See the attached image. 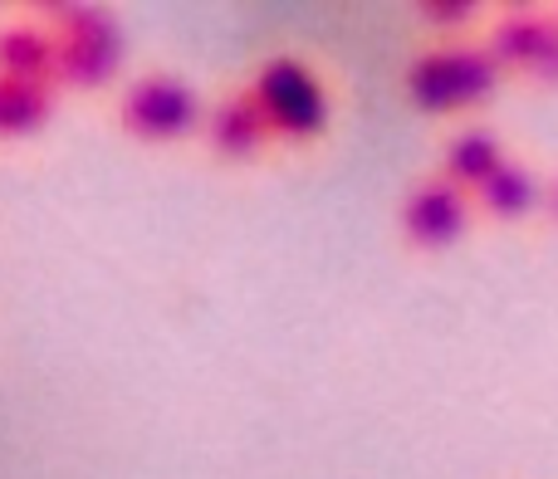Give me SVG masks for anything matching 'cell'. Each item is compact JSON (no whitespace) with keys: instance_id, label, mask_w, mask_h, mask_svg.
I'll return each mask as SVG.
<instances>
[{"instance_id":"cell-1","label":"cell","mask_w":558,"mask_h":479,"mask_svg":"<svg viewBox=\"0 0 558 479\" xmlns=\"http://www.w3.org/2000/svg\"><path fill=\"white\" fill-rule=\"evenodd\" d=\"M495 84H500V64H495L490 49H475V45L426 49L407 69V98L422 113H436V118L485 103L495 94Z\"/></svg>"},{"instance_id":"cell-2","label":"cell","mask_w":558,"mask_h":479,"mask_svg":"<svg viewBox=\"0 0 558 479\" xmlns=\"http://www.w3.org/2000/svg\"><path fill=\"white\" fill-rule=\"evenodd\" d=\"M255 103H260L265 123H270L275 137H289V143H308L328 127V88L324 78L314 74V64L294 54H279L255 74L251 84Z\"/></svg>"},{"instance_id":"cell-3","label":"cell","mask_w":558,"mask_h":479,"mask_svg":"<svg viewBox=\"0 0 558 479\" xmlns=\"http://www.w3.org/2000/svg\"><path fill=\"white\" fill-rule=\"evenodd\" d=\"M59 78L74 88H98L123 64V29L104 5H59Z\"/></svg>"},{"instance_id":"cell-4","label":"cell","mask_w":558,"mask_h":479,"mask_svg":"<svg viewBox=\"0 0 558 479\" xmlns=\"http://www.w3.org/2000/svg\"><path fill=\"white\" fill-rule=\"evenodd\" d=\"M118 118H123V127L133 137H143V143H177V137H186L196 127L202 98H196L192 84H182V78H172V74H147L123 94Z\"/></svg>"},{"instance_id":"cell-5","label":"cell","mask_w":558,"mask_h":479,"mask_svg":"<svg viewBox=\"0 0 558 479\" xmlns=\"http://www.w3.org/2000/svg\"><path fill=\"white\" fill-rule=\"evenodd\" d=\"M500 69H514L539 84H558V20L539 10H505L490 29V45Z\"/></svg>"},{"instance_id":"cell-6","label":"cell","mask_w":558,"mask_h":479,"mask_svg":"<svg viewBox=\"0 0 558 479\" xmlns=\"http://www.w3.org/2000/svg\"><path fill=\"white\" fill-rule=\"evenodd\" d=\"M471 225V192L451 186L446 176H432V182L412 186L402 201V235L412 240L416 249H446L465 235Z\"/></svg>"},{"instance_id":"cell-7","label":"cell","mask_w":558,"mask_h":479,"mask_svg":"<svg viewBox=\"0 0 558 479\" xmlns=\"http://www.w3.org/2000/svg\"><path fill=\"white\" fill-rule=\"evenodd\" d=\"M510 162L500 147V137L485 133V127H465V133H456L451 143H446V157H441V176L451 186H461V192H481L485 182H490L500 167Z\"/></svg>"},{"instance_id":"cell-8","label":"cell","mask_w":558,"mask_h":479,"mask_svg":"<svg viewBox=\"0 0 558 479\" xmlns=\"http://www.w3.org/2000/svg\"><path fill=\"white\" fill-rule=\"evenodd\" d=\"M206 133H211V147L221 157H251V152H260V147L275 137L251 88L226 98V103L211 113V127H206Z\"/></svg>"},{"instance_id":"cell-9","label":"cell","mask_w":558,"mask_h":479,"mask_svg":"<svg viewBox=\"0 0 558 479\" xmlns=\"http://www.w3.org/2000/svg\"><path fill=\"white\" fill-rule=\"evenodd\" d=\"M0 74L5 78H29V84H49V78H59L54 35L39 29V25L0 29Z\"/></svg>"},{"instance_id":"cell-10","label":"cell","mask_w":558,"mask_h":479,"mask_svg":"<svg viewBox=\"0 0 558 479\" xmlns=\"http://www.w3.org/2000/svg\"><path fill=\"white\" fill-rule=\"evenodd\" d=\"M475 201H481V211L490 216V221H524L534 206H544V186L524 162H505L500 172L475 192Z\"/></svg>"},{"instance_id":"cell-11","label":"cell","mask_w":558,"mask_h":479,"mask_svg":"<svg viewBox=\"0 0 558 479\" xmlns=\"http://www.w3.org/2000/svg\"><path fill=\"white\" fill-rule=\"evenodd\" d=\"M49 108H54V88L29 84V78L0 74V137H29L45 127Z\"/></svg>"},{"instance_id":"cell-12","label":"cell","mask_w":558,"mask_h":479,"mask_svg":"<svg viewBox=\"0 0 558 479\" xmlns=\"http://www.w3.org/2000/svg\"><path fill=\"white\" fill-rule=\"evenodd\" d=\"M416 15H422L426 25H436V29H461V25H471L475 20V0H422Z\"/></svg>"},{"instance_id":"cell-13","label":"cell","mask_w":558,"mask_h":479,"mask_svg":"<svg viewBox=\"0 0 558 479\" xmlns=\"http://www.w3.org/2000/svg\"><path fill=\"white\" fill-rule=\"evenodd\" d=\"M544 211H549V221L558 225V176H554L549 186H544Z\"/></svg>"},{"instance_id":"cell-14","label":"cell","mask_w":558,"mask_h":479,"mask_svg":"<svg viewBox=\"0 0 558 479\" xmlns=\"http://www.w3.org/2000/svg\"><path fill=\"white\" fill-rule=\"evenodd\" d=\"M554 20H558V10H554Z\"/></svg>"}]
</instances>
